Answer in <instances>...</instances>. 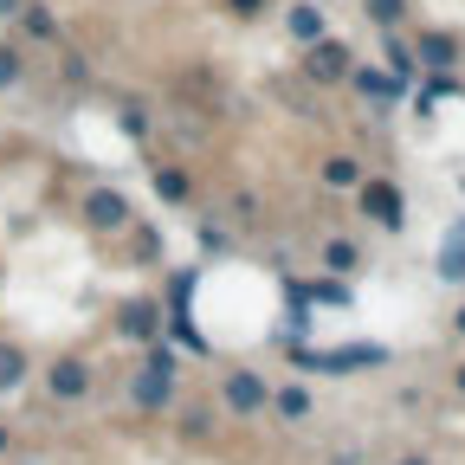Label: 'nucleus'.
<instances>
[{"label":"nucleus","mask_w":465,"mask_h":465,"mask_svg":"<svg viewBox=\"0 0 465 465\" xmlns=\"http://www.w3.org/2000/svg\"><path fill=\"white\" fill-rule=\"evenodd\" d=\"M304 72H311L317 84H336V78H349V52H342L336 39H311V58H304Z\"/></svg>","instance_id":"nucleus-3"},{"label":"nucleus","mask_w":465,"mask_h":465,"mask_svg":"<svg viewBox=\"0 0 465 465\" xmlns=\"http://www.w3.org/2000/svg\"><path fill=\"white\" fill-rule=\"evenodd\" d=\"M401 465H427V459H401Z\"/></svg>","instance_id":"nucleus-21"},{"label":"nucleus","mask_w":465,"mask_h":465,"mask_svg":"<svg viewBox=\"0 0 465 465\" xmlns=\"http://www.w3.org/2000/svg\"><path fill=\"white\" fill-rule=\"evenodd\" d=\"M356 188H362V213H369L375 226H388V232H394V226L407 220V213H401V188H394V182H356Z\"/></svg>","instance_id":"nucleus-1"},{"label":"nucleus","mask_w":465,"mask_h":465,"mask_svg":"<svg viewBox=\"0 0 465 465\" xmlns=\"http://www.w3.org/2000/svg\"><path fill=\"white\" fill-rule=\"evenodd\" d=\"M168 388H174V356H168V349H155L149 369L136 375V401H143V407H162V401H168Z\"/></svg>","instance_id":"nucleus-2"},{"label":"nucleus","mask_w":465,"mask_h":465,"mask_svg":"<svg viewBox=\"0 0 465 465\" xmlns=\"http://www.w3.org/2000/svg\"><path fill=\"white\" fill-rule=\"evenodd\" d=\"M0 14H20V0H0Z\"/></svg>","instance_id":"nucleus-20"},{"label":"nucleus","mask_w":465,"mask_h":465,"mask_svg":"<svg viewBox=\"0 0 465 465\" xmlns=\"http://www.w3.org/2000/svg\"><path fill=\"white\" fill-rule=\"evenodd\" d=\"M226 7H232V14H240V20H252V14L265 7V0H226Z\"/></svg>","instance_id":"nucleus-19"},{"label":"nucleus","mask_w":465,"mask_h":465,"mask_svg":"<svg viewBox=\"0 0 465 465\" xmlns=\"http://www.w3.org/2000/svg\"><path fill=\"white\" fill-rule=\"evenodd\" d=\"M330 465H356V459H330Z\"/></svg>","instance_id":"nucleus-22"},{"label":"nucleus","mask_w":465,"mask_h":465,"mask_svg":"<svg viewBox=\"0 0 465 465\" xmlns=\"http://www.w3.org/2000/svg\"><path fill=\"white\" fill-rule=\"evenodd\" d=\"M323 265H330V272H356V246H349V240H330V246H323Z\"/></svg>","instance_id":"nucleus-12"},{"label":"nucleus","mask_w":465,"mask_h":465,"mask_svg":"<svg viewBox=\"0 0 465 465\" xmlns=\"http://www.w3.org/2000/svg\"><path fill=\"white\" fill-rule=\"evenodd\" d=\"M440 278H452V284L465 278V220L452 226V240L440 246Z\"/></svg>","instance_id":"nucleus-8"},{"label":"nucleus","mask_w":465,"mask_h":465,"mask_svg":"<svg viewBox=\"0 0 465 465\" xmlns=\"http://www.w3.org/2000/svg\"><path fill=\"white\" fill-rule=\"evenodd\" d=\"M414 58H420L427 72H446L452 58H459V45H452V33H420V52Z\"/></svg>","instance_id":"nucleus-7"},{"label":"nucleus","mask_w":465,"mask_h":465,"mask_svg":"<svg viewBox=\"0 0 465 465\" xmlns=\"http://www.w3.org/2000/svg\"><path fill=\"white\" fill-rule=\"evenodd\" d=\"M284 26H291V39H304V45H311V39H323V7H291Z\"/></svg>","instance_id":"nucleus-9"},{"label":"nucleus","mask_w":465,"mask_h":465,"mask_svg":"<svg viewBox=\"0 0 465 465\" xmlns=\"http://www.w3.org/2000/svg\"><path fill=\"white\" fill-rule=\"evenodd\" d=\"M226 407H232V414H259V407H265V381L259 375H226Z\"/></svg>","instance_id":"nucleus-4"},{"label":"nucleus","mask_w":465,"mask_h":465,"mask_svg":"<svg viewBox=\"0 0 465 465\" xmlns=\"http://www.w3.org/2000/svg\"><path fill=\"white\" fill-rule=\"evenodd\" d=\"M356 84H362V97H394V78L388 72H356Z\"/></svg>","instance_id":"nucleus-16"},{"label":"nucleus","mask_w":465,"mask_h":465,"mask_svg":"<svg viewBox=\"0 0 465 465\" xmlns=\"http://www.w3.org/2000/svg\"><path fill=\"white\" fill-rule=\"evenodd\" d=\"M14 78H20V52L0 45V84H14Z\"/></svg>","instance_id":"nucleus-18"},{"label":"nucleus","mask_w":465,"mask_h":465,"mask_svg":"<svg viewBox=\"0 0 465 465\" xmlns=\"http://www.w3.org/2000/svg\"><path fill=\"white\" fill-rule=\"evenodd\" d=\"M459 388H465V369H459Z\"/></svg>","instance_id":"nucleus-24"},{"label":"nucleus","mask_w":465,"mask_h":465,"mask_svg":"<svg viewBox=\"0 0 465 465\" xmlns=\"http://www.w3.org/2000/svg\"><path fill=\"white\" fill-rule=\"evenodd\" d=\"M452 323H459V330H465V311H459V317H452Z\"/></svg>","instance_id":"nucleus-23"},{"label":"nucleus","mask_w":465,"mask_h":465,"mask_svg":"<svg viewBox=\"0 0 465 465\" xmlns=\"http://www.w3.org/2000/svg\"><path fill=\"white\" fill-rule=\"evenodd\" d=\"M45 388H52V394H58V401H78V394H84V388H91V369H84V362H72V356H65V362H58V369H52V375H45Z\"/></svg>","instance_id":"nucleus-5"},{"label":"nucleus","mask_w":465,"mask_h":465,"mask_svg":"<svg viewBox=\"0 0 465 465\" xmlns=\"http://www.w3.org/2000/svg\"><path fill=\"white\" fill-rule=\"evenodd\" d=\"M155 194H162V201H182V194H188V182H182L174 168H155Z\"/></svg>","instance_id":"nucleus-15"},{"label":"nucleus","mask_w":465,"mask_h":465,"mask_svg":"<svg viewBox=\"0 0 465 465\" xmlns=\"http://www.w3.org/2000/svg\"><path fill=\"white\" fill-rule=\"evenodd\" d=\"M278 414H291V420H304V414H311V401H304L298 388H284V394H278Z\"/></svg>","instance_id":"nucleus-17"},{"label":"nucleus","mask_w":465,"mask_h":465,"mask_svg":"<svg viewBox=\"0 0 465 465\" xmlns=\"http://www.w3.org/2000/svg\"><path fill=\"white\" fill-rule=\"evenodd\" d=\"M26 381V356L20 349H0V388H20Z\"/></svg>","instance_id":"nucleus-11"},{"label":"nucleus","mask_w":465,"mask_h":465,"mask_svg":"<svg viewBox=\"0 0 465 465\" xmlns=\"http://www.w3.org/2000/svg\"><path fill=\"white\" fill-rule=\"evenodd\" d=\"M124 330H130V336H155V311H149V304H130V311H124Z\"/></svg>","instance_id":"nucleus-13"},{"label":"nucleus","mask_w":465,"mask_h":465,"mask_svg":"<svg viewBox=\"0 0 465 465\" xmlns=\"http://www.w3.org/2000/svg\"><path fill=\"white\" fill-rule=\"evenodd\" d=\"M401 14H407V0H369V20L375 26H401Z\"/></svg>","instance_id":"nucleus-14"},{"label":"nucleus","mask_w":465,"mask_h":465,"mask_svg":"<svg viewBox=\"0 0 465 465\" xmlns=\"http://www.w3.org/2000/svg\"><path fill=\"white\" fill-rule=\"evenodd\" d=\"M84 220H91V226H124V220H130V201L110 194V188H97V194L84 201Z\"/></svg>","instance_id":"nucleus-6"},{"label":"nucleus","mask_w":465,"mask_h":465,"mask_svg":"<svg viewBox=\"0 0 465 465\" xmlns=\"http://www.w3.org/2000/svg\"><path fill=\"white\" fill-rule=\"evenodd\" d=\"M323 182H330V188H356V182H362L356 155H330V162H323Z\"/></svg>","instance_id":"nucleus-10"}]
</instances>
